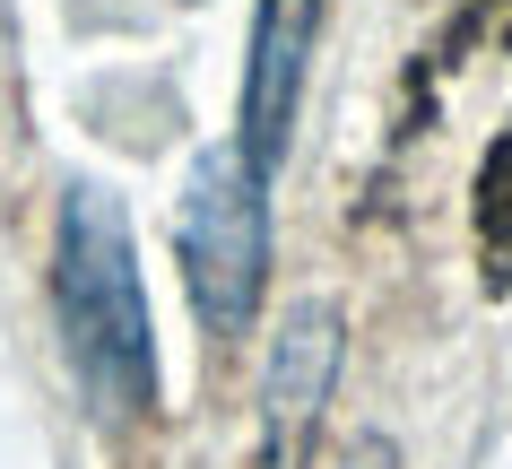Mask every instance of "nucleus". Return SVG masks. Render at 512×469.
Returning <instances> with one entry per match:
<instances>
[{"label":"nucleus","instance_id":"1","mask_svg":"<svg viewBox=\"0 0 512 469\" xmlns=\"http://www.w3.org/2000/svg\"><path fill=\"white\" fill-rule=\"evenodd\" d=\"M61 339L79 365L87 400L105 426L157 409V322H148V287H139L131 218L105 183H70L61 200Z\"/></svg>","mask_w":512,"mask_h":469},{"label":"nucleus","instance_id":"2","mask_svg":"<svg viewBox=\"0 0 512 469\" xmlns=\"http://www.w3.org/2000/svg\"><path fill=\"white\" fill-rule=\"evenodd\" d=\"M174 252H183V287L217 339H235L261 313L270 287V192L243 166V148H209L191 166V192L174 209Z\"/></svg>","mask_w":512,"mask_h":469},{"label":"nucleus","instance_id":"3","mask_svg":"<svg viewBox=\"0 0 512 469\" xmlns=\"http://www.w3.org/2000/svg\"><path fill=\"white\" fill-rule=\"evenodd\" d=\"M313 27H322V0H261V18H252V70H243V166L261 174V183H270V166L287 157V131H296Z\"/></svg>","mask_w":512,"mask_h":469},{"label":"nucleus","instance_id":"4","mask_svg":"<svg viewBox=\"0 0 512 469\" xmlns=\"http://www.w3.org/2000/svg\"><path fill=\"white\" fill-rule=\"evenodd\" d=\"M330 374H339V304L304 296L287 313V331L270 348V374H261V426H270V469H296L313 426H322Z\"/></svg>","mask_w":512,"mask_h":469},{"label":"nucleus","instance_id":"5","mask_svg":"<svg viewBox=\"0 0 512 469\" xmlns=\"http://www.w3.org/2000/svg\"><path fill=\"white\" fill-rule=\"evenodd\" d=\"M339 469H400V452H391V435H356L339 452Z\"/></svg>","mask_w":512,"mask_h":469}]
</instances>
